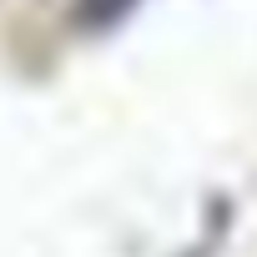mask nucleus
<instances>
[{
  "label": "nucleus",
  "mask_w": 257,
  "mask_h": 257,
  "mask_svg": "<svg viewBox=\"0 0 257 257\" xmlns=\"http://www.w3.org/2000/svg\"><path fill=\"white\" fill-rule=\"evenodd\" d=\"M142 6L147 0H76V21H81V31H111L126 16H137Z\"/></svg>",
  "instance_id": "nucleus-1"
}]
</instances>
